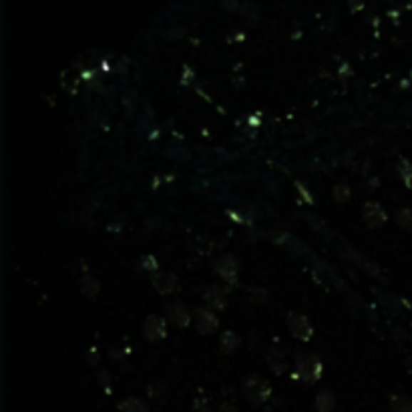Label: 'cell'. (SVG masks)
Listing matches in <instances>:
<instances>
[{"label":"cell","instance_id":"cell-1","mask_svg":"<svg viewBox=\"0 0 412 412\" xmlns=\"http://www.w3.org/2000/svg\"><path fill=\"white\" fill-rule=\"evenodd\" d=\"M242 390H244L245 398L249 401V404H254V406L264 404V402L269 401V396H272V386L267 384V380L257 376V374L247 376V378L244 380V384H242Z\"/></svg>","mask_w":412,"mask_h":412},{"label":"cell","instance_id":"cell-2","mask_svg":"<svg viewBox=\"0 0 412 412\" xmlns=\"http://www.w3.org/2000/svg\"><path fill=\"white\" fill-rule=\"evenodd\" d=\"M296 372H298L306 382H316V380L320 378V374H322V364L314 356H304V354H300L298 362H296Z\"/></svg>","mask_w":412,"mask_h":412},{"label":"cell","instance_id":"cell-3","mask_svg":"<svg viewBox=\"0 0 412 412\" xmlns=\"http://www.w3.org/2000/svg\"><path fill=\"white\" fill-rule=\"evenodd\" d=\"M288 328L292 330V334L300 340H310V336H312V324L308 322L306 316H300V314L288 316Z\"/></svg>","mask_w":412,"mask_h":412},{"label":"cell","instance_id":"cell-4","mask_svg":"<svg viewBox=\"0 0 412 412\" xmlns=\"http://www.w3.org/2000/svg\"><path fill=\"white\" fill-rule=\"evenodd\" d=\"M193 322H195V328L200 330L201 334H210V332H213L217 328V318L207 308H197Z\"/></svg>","mask_w":412,"mask_h":412},{"label":"cell","instance_id":"cell-5","mask_svg":"<svg viewBox=\"0 0 412 412\" xmlns=\"http://www.w3.org/2000/svg\"><path fill=\"white\" fill-rule=\"evenodd\" d=\"M143 332H145V336L151 340V342H155V340H163L165 334H168L163 318H159V316H149L145 326H143Z\"/></svg>","mask_w":412,"mask_h":412},{"label":"cell","instance_id":"cell-6","mask_svg":"<svg viewBox=\"0 0 412 412\" xmlns=\"http://www.w3.org/2000/svg\"><path fill=\"white\" fill-rule=\"evenodd\" d=\"M168 316L169 320H173V322L181 326V328H185V326H190L191 322V316L190 312L183 308V304H179V302H171L168 304Z\"/></svg>","mask_w":412,"mask_h":412},{"label":"cell","instance_id":"cell-7","mask_svg":"<svg viewBox=\"0 0 412 412\" xmlns=\"http://www.w3.org/2000/svg\"><path fill=\"white\" fill-rule=\"evenodd\" d=\"M215 272L222 276L223 279H235V274H237V262L234 257L223 256L217 264H215Z\"/></svg>","mask_w":412,"mask_h":412},{"label":"cell","instance_id":"cell-8","mask_svg":"<svg viewBox=\"0 0 412 412\" xmlns=\"http://www.w3.org/2000/svg\"><path fill=\"white\" fill-rule=\"evenodd\" d=\"M364 220L368 222V225H372V227H378L384 222V212L380 210L378 203H366V207H364Z\"/></svg>","mask_w":412,"mask_h":412},{"label":"cell","instance_id":"cell-9","mask_svg":"<svg viewBox=\"0 0 412 412\" xmlns=\"http://www.w3.org/2000/svg\"><path fill=\"white\" fill-rule=\"evenodd\" d=\"M334 404L336 398L330 390L318 392V396H316V408H318V412H332L334 411Z\"/></svg>","mask_w":412,"mask_h":412},{"label":"cell","instance_id":"cell-10","mask_svg":"<svg viewBox=\"0 0 412 412\" xmlns=\"http://www.w3.org/2000/svg\"><path fill=\"white\" fill-rule=\"evenodd\" d=\"M119 411L121 412H149V406L143 398H127L119 404Z\"/></svg>","mask_w":412,"mask_h":412},{"label":"cell","instance_id":"cell-11","mask_svg":"<svg viewBox=\"0 0 412 412\" xmlns=\"http://www.w3.org/2000/svg\"><path fill=\"white\" fill-rule=\"evenodd\" d=\"M205 302H207V306H213V308H225V298L222 296V292L217 290L215 286H212L210 290L205 292Z\"/></svg>","mask_w":412,"mask_h":412},{"label":"cell","instance_id":"cell-12","mask_svg":"<svg viewBox=\"0 0 412 412\" xmlns=\"http://www.w3.org/2000/svg\"><path fill=\"white\" fill-rule=\"evenodd\" d=\"M390 411L392 412H412V401L406 396H392L390 398Z\"/></svg>","mask_w":412,"mask_h":412},{"label":"cell","instance_id":"cell-13","mask_svg":"<svg viewBox=\"0 0 412 412\" xmlns=\"http://www.w3.org/2000/svg\"><path fill=\"white\" fill-rule=\"evenodd\" d=\"M237 344V338H235V334H232V332H227V334H223L222 338V348L230 354L232 350H234V346Z\"/></svg>","mask_w":412,"mask_h":412},{"label":"cell","instance_id":"cell-14","mask_svg":"<svg viewBox=\"0 0 412 412\" xmlns=\"http://www.w3.org/2000/svg\"><path fill=\"white\" fill-rule=\"evenodd\" d=\"M193 406H195V412H212V406H210V402L203 401V398H195V402H193Z\"/></svg>","mask_w":412,"mask_h":412},{"label":"cell","instance_id":"cell-15","mask_svg":"<svg viewBox=\"0 0 412 412\" xmlns=\"http://www.w3.org/2000/svg\"><path fill=\"white\" fill-rule=\"evenodd\" d=\"M217 412H237V411H235L232 404H222V406L217 408Z\"/></svg>","mask_w":412,"mask_h":412}]
</instances>
